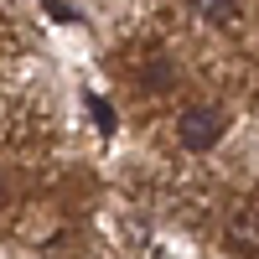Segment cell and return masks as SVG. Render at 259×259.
<instances>
[{
    "instance_id": "cell-1",
    "label": "cell",
    "mask_w": 259,
    "mask_h": 259,
    "mask_svg": "<svg viewBox=\"0 0 259 259\" xmlns=\"http://www.w3.org/2000/svg\"><path fill=\"white\" fill-rule=\"evenodd\" d=\"M223 130H228V114L218 109V104H192V109L177 119V140L187 150H212L223 140Z\"/></svg>"
},
{
    "instance_id": "cell-2",
    "label": "cell",
    "mask_w": 259,
    "mask_h": 259,
    "mask_svg": "<svg viewBox=\"0 0 259 259\" xmlns=\"http://www.w3.org/2000/svg\"><path fill=\"white\" fill-rule=\"evenodd\" d=\"M223 233H228V249H233V254L259 259V207H233Z\"/></svg>"
},
{
    "instance_id": "cell-3",
    "label": "cell",
    "mask_w": 259,
    "mask_h": 259,
    "mask_svg": "<svg viewBox=\"0 0 259 259\" xmlns=\"http://www.w3.org/2000/svg\"><path fill=\"white\" fill-rule=\"evenodd\" d=\"M239 6L244 0H192V16L207 26H228V21H239Z\"/></svg>"
},
{
    "instance_id": "cell-4",
    "label": "cell",
    "mask_w": 259,
    "mask_h": 259,
    "mask_svg": "<svg viewBox=\"0 0 259 259\" xmlns=\"http://www.w3.org/2000/svg\"><path fill=\"white\" fill-rule=\"evenodd\" d=\"M89 109H94V119H99L104 130H114V114H109V104H104L99 94H89Z\"/></svg>"
},
{
    "instance_id": "cell-5",
    "label": "cell",
    "mask_w": 259,
    "mask_h": 259,
    "mask_svg": "<svg viewBox=\"0 0 259 259\" xmlns=\"http://www.w3.org/2000/svg\"><path fill=\"white\" fill-rule=\"evenodd\" d=\"M150 83H156V89H161V83H171V62H166V57L150 62Z\"/></svg>"
}]
</instances>
